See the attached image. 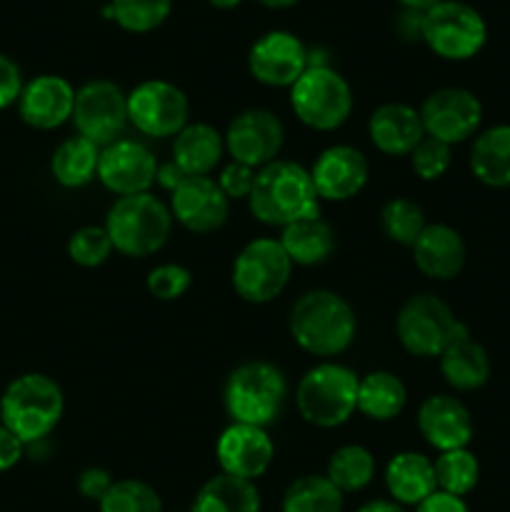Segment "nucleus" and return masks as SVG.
Wrapping results in <instances>:
<instances>
[{
	"instance_id": "f257e3e1",
	"label": "nucleus",
	"mask_w": 510,
	"mask_h": 512,
	"mask_svg": "<svg viewBox=\"0 0 510 512\" xmlns=\"http://www.w3.org/2000/svg\"><path fill=\"white\" fill-rule=\"evenodd\" d=\"M295 345L315 358H335L353 345L358 333L355 310L333 290H308L295 300L288 318Z\"/></svg>"
},
{
	"instance_id": "f03ea898",
	"label": "nucleus",
	"mask_w": 510,
	"mask_h": 512,
	"mask_svg": "<svg viewBox=\"0 0 510 512\" xmlns=\"http://www.w3.org/2000/svg\"><path fill=\"white\" fill-rule=\"evenodd\" d=\"M248 203L260 223L280 230L295 220L320 215V198L310 170L293 160H273L260 168Z\"/></svg>"
},
{
	"instance_id": "7ed1b4c3",
	"label": "nucleus",
	"mask_w": 510,
	"mask_h": 512,
	"mask_svg": "<svg viewBox=\"0 0 510 512\" xmlns=\"http://www.w3.org/2000/svg\"><path fill=\"white\" fill-rule=\"evenodd\" d=\"M63 410V390L43 373L18 375L0 395V425H5L25 448L48 438L63 418Z\"/></svg>"
},
{
	"instance_id": "20e7f679",
	"label": "nucleus",
	"mask_w": 510,
	"mask_h": 512,
	"mask_svg": "<svg viewBox=\"0 0 510 512\" xmlns=\"http://www.w3.org/2000/svg\"><path fill=\"white\" fill-rule=\"evenodd\" d=\"M105 230L110 235L115 253L125 258H148L160 253L173 233V213L170 205L155 198L153 193L118 198L105 218Z\"/></svg>"
},
{
	"instance_id": "39448f33",
	"label": "nucleus",
	"mask_w": 510,
	"mask_h": 512,
	"mask_svg": "<svg viewBox=\"0 0 510 512\" xmlns=\"http://www.w3.org/2000/svg\"><path fill=\"white\" fill-rule=\"evenodd\" d=\"M285 400L288 380L283 370L265 360H248L225 380L223 403L233 423L268 428L280 418Z\"/></svg>"
},
{
	"instance_id": "423d86ee",
	"label": "nucleus",
	"mask_w": 510,
	"mask_h": 512,
	"mask_svg": "<svg viewBox=\"0 0 510 512\" xmlns=\"http://www.w3.org/2000/svg\"><path fill=\"white\" fill-rule=\"evenodd\" d=\"M360 378L338 363H318L300 378L295 388V405L305 423L333 430L358 413Z\"/></svg>"
},
{
	"instance_id": "0eeeda50",
	"label": "nucleus",
	"mask_w": 510,
	"mask_h": 512,
	"mask_svg": "<svg viewBox=\"0 0 510 512\" xmlns=\"http://www.w3.org/2000/svg\"><path fill=\"white\" fill-rule=\"evenodd\" d=\"M290 108L310 130L330 133L345 125L353 113V90L333 65L310 63L290 88Z\"/></svg>"
},
{
	"instance_id": "6e6552de",
	"label": "nucleus",
	"mask_w": 510,
	"mask_h": 512,
	"mask_svg": "<svg viewBox=\"0 0 510 512\" xmlns=\"http://www.w3.org/2000/svg\"><path fill=\"white\" fill-rule=\"evenodd\" d=\"M420 40L443 60H470L488 43V25L478 8L463 0H440L420 13Z\"/></svg>"
},
{
	"instance_id": "1a4fd4ad",
	"label": "nucleus",
	"mask_w": 510,
	"mask_h": 512,
	"mask_svg": "<svg viewBox=\"0 0 510 512\" xmlns=\"http://www.w3.org/2000/svg\"><path fill=\"white\" fill-rule=\"evenodd\" d=\"M463 330L465 325L455 318L450 305L433 293L408 298L395 318L400 345L415 358H440Z\"/></svg>"
},
{
	"instance_id": "9d476101",
	"label": "nucleus",
	"mask_w": 510,
	"mask_h": 512,
	"mask_svg": "<svg viewBox=\"0 0 510 512\" xmlns=\"http://www.w3.org/2000/svg\"><path fill=\"white\" fill-rule=\"evenodd\" d=\"M293 263L280 240L255 238L240 248L233 263V288L245 303L265 305L278 298L290 283Z\"/></svg>"
},
{
	"instance_id": "9b49d317",
	"label": "nucleus",
	"mask_w": 510,
	"mask_h": 512,
	"mask_svg": "<svg viewBox=\"0 0 510 512\" xmlns=\"http://www.w3.org/2000/svg\"><path fill=\"white\" fill-rule=\"evenodd\" d=\"M73 125L98 148L120 140L128 120V95L113 80L95 78L75 90Z\"/></svg>"
},
{
	"instance_id": "f8f14e48",
	"label": "nucleus",
	"mask_w": 510,
	"mask_h": 512,
	"mask_svg": "<svg viewBox=\"0 0 510 512\" xmlns=\"http://www.w3.org/2000/svg\"><path fill=\"white\" fill-rule=\"evenodd\" d=\"M188 118V95L170 80H143L128 93V120L148 138H175Z\"/></svg>"
},
{
	"instance_id": "ddd939ff",
	"label": "nucleus",
	"mask_w": 510,
	"mask_h": 512,
	"mask_svg": "<svg viewBox=\"0 0 510 512\" xmlns=\"http://www.w3.org/2000/svg\"><path fill=\"white\" fill-rule=\"evenodd\" d=\"M420 120L425 135L453 148L478 133L483 123V103L468 88H440L423 100Z\"/></svg>"
},
{
	"instance_id": "4468645a",
	"label": "nucleus",
	"mask_w": 510,
	"mask_h": 512,
	"mask_svg": "<svg viewBox=\"0 0 510 512\" xmlns=\"http://www.w3.org/2000/svg\"><path fill=\"white\" fill-rule=\"evenodd\" d=\"M223 138L225 153H230L235 163L260 170L278 160L285 143V130L278 115L270 110L248 108L230 120Z\"/></svg>"
},
{
	"instance_id": "2eb2a0df",
	"label": "nucleus",
	"mask_w": 510,
	"mask_h": 512,
	"mask_svg": "<svg viewBox=\"0 0 510 512\" xmlns=\"http://www.w3.org/2000/svg\"><path fill=\"white\" fill-rule=\"evenodd\" d=\"M308 65L310 50L290 30H268L248 50L250 75L268 88H293Z\"/></svg>"
},
{
	"instance_id": "dca6fc26",
	"label": "nucleus",
	"mask_w": 510,
	"mask_h": 512,
	"mask_svg": "<svg viewBox=\"0 0 510 512\" xmlns=\"http://www.w3.org/2000/svg\"><path fill=\"white\" fill-rule=\"evenodd\" d=\"M158 173L153 150L140 140H115L100 148L98 180L118 198L150 193Z\"/></svg>"
},
{
	"instance_id": "f3484780",
	"label": "nucleus",
	"mask_w": 510,
	"mask_h": 512,
	"mask_svg": "<svg viewBox=\"0 0 510 512\" xmlns=\"http://www.w3.org/2000/svg\"><path fill=\"white\" fill-rule=\"evenodd\" d=\"M215 458H218L220 473L255 483L273 465L275 445L265 428L230 423L215 443Z\"/></svg>"
},
{
	"instance_id": "a211bd4d",
	"label": "nucleus",
	"mask_w": 510,
	"mask_h": 512,
	"mask_svg": "<svg viewBox=\"0 0 510 512\" xmlns=\"http://www.w3.org/2000/svg\"><path fill=\"white\" fill-rule=\"evenodd\" d=\"M310 178L320 200L345 203L363 193L370 178V165L353 145H330L315 158Z\"/></svg>"
},
{
	"instance_id": "6ab92c4d",
	"label": "nucleus",
	"mask_w": 510,
	"mask_h": 512,
	"mask_svg": "<svg viewBox=\"0 0 510 512\" xmlns=\"http://www.w3.org/2000/svg\"><path fill=\"white\" fill-rule=\"evenodd\" d=\"M170 213L175 223L190 233L208 235L228 223L230 200L210 175L188 178L175 193H170Z\"/></svg>"
},
{
	"instance_id": "aec40b11",
	"label": "nucleus",
	"mask_w": 510,
	"mask_h": 512,
	"mask_svg": "<svg viewBox=\"0 0 510 512\" xmlns=\"http://www.w3.org/2000/svg\"><path fill=\"white\" fill-rule=\"evenodd\" d=\"M418 430L438 453L468 448L475 435L473 415L455 395H430L418 408Z\"/></svg>"
},
{
	"instance_id": "412c9836",
	"label": "nucleus",
	"mask_w": 510,
	"mask_h": 512,
	"mask_svg": "<svg viewBox=\"0 0 510 512\" xmlns=\"http://www.w3.org/2000/svg\"><path fill=\"white\" fill-rule=\"evenodd\" d=\"M75 88L63 75H35L23 85L18 113L25 125L35 130H55L73 118Z\"/></svg>"
},
{
	"instance_id": "4be33fe9",
	"label": "nucleus",
	"mask_w": 510,
	"mask_h": 512,
	"mask_svg": "<svg viewBox=\"0 0 510 512\" xmlns=\"http://www.w3.org/2000/svg\"><path fill=\"white\" fill-rule=\"evenodd\" d=\"M368 135L375 150L390 158H405L425 138L420 110L405 103H383L370 113Z\"/></svg>"
},
{
	"instance_id": "5701e85b",
	"label": "nucleus",
	"mask_w": 510,
	"mask_h": 512,
	"mask_svg": "<svg viewBox=\"0 0 510 512\" xmlns=\"http://www.w3.org/2000/svg\"><path fill=\"white\" fill-rule=\"evenodd\" d=\"M415 268L430 280H453L465 268L468 248L463 235L445 223H428L413 248Z\"/></svg>"
},
{
	"instance_id": "b1692460",
	"label": "nucleus",
	"mask_w": 510,
	"mask_h": 512,
	"mask_svg": "<svg viewBox=\"0 0 510 512\" xmlns=\"http://www.w3.org/2000/svg\"><path fill=\"white\" fill-rule=\"evenodd\" d=\"M385 488H388L393 503L403 505V508L405 505L418 508L425 498L438 490L433 460L415 450L395 453L385 465Z\"/></svg>"
},
{
	"instance_id": "393cba45",
	"label": "nucleus",
	"mask_w": 510,
	"mask_h": 512,
	"mask_svg": "<svg viewBox=\"0 0 510 512\" xmlns=\"http://www.w3.org/2000/svg\"><path fill=\"white\" fill-rule=\"evenodd\" d=\"M225 138L210 123H188L173 140V163L190 178H205L220 165Z\"/></svg>"
},
{
	"instance_id": "a878e982",
	"label": "nucleus",
	"mask_w": 510,
	"mask_h": 512,
	"mask_svg": "<svg viewBox=\"0 0 510 512\" xmlns=\"http://www.w3.org/2000/svg\"><path fill=\"white\" fill-rule=\"evenodd\" d=\"M440 373L445 383L460 393L483 388L490 378L488 350L478 340L470 338V330L465 328L440 355Z\"/></svg>"
},
{
	"instance_id": "bb28decb",
	"label": "nucleus",
	"mask_w": 510,
	"mask_h": 512,
	"mask_svg": "<svg viewBox=\"0 0 510 512\" xmlns=\"http://www.w3.org/2000/svg\"><path fill=\"white\" fill-rule=\"evenodd\" d=\"M278 240L285 253H288L290 263L303 265V268H313V265L325 263L335 250L333 228L320 215L285 225Z\"/></svg>"
},
{
	"instance_id": "cd10ccee",
	"label": "nucleus",
	"mask_w": 510,
	"mask_h": 512,
	"mask_svg": "<svg viewBox=\"0 0 510 512\" xmlns=\"http://www.w3.org/2000/svg\"><path fill=\"white\" fill-rule=\"evenodd\" d=\"M470 170L488 188H510V125H493L475 135Z\"/></svg>"
},
{
	"instance_id": "c85d7f7f",
	"label": "nucleus",
	"mask_w": 510,
	"mask_h": 512,
	"mask_svg": "<svg viewBox=\"0 0 510 512\" xmlns=\"http://www.w3.org/2000/svg\"><path fill=\"white\" fill-rule=\"evenodd\" d=\"M408 403V388L403 380L388 370H373L358 383V413L375 423L395 420Z\"/></svg>"
},
{
	"instance_id": "c756f323",
	"label": "nucleus",
	"mask_w": 510,
	"mask_h": 512,
	"mask_svg": "<svg viewBox=\"0 0 510 512\" xmlns=\"http://www.w3.org/2000/svg\"><path fill=\"white\" fill-rule=\"evenodd\" d=\"M98 163V145L90 143L83 135H73V138L63 140L55 148L53 158H50V173H53L58 185H63L68 190H78L98 178Z\"/></svg>"
},
{
	"instance_id": "7c9ffc66",
	"label": "nucleus",
	"mask_w": 510,
	"mask_h": 512,
	"mask_svg": "<svg viewBox=\"0 0 510 512\" xmlns=\"http://www.w3.org/2000/svg\"><path fill=\"white\" fill-rule=\"evenodd\" d=\"M190 512H260L255 483L218 473L198 490Z\"/></svg>"
},
{
	"instance_id": "2f4dec72",
	"label": "nucleus",
	"mask_w": 510,
	"mask_h": 512,
	"mask_svg": "<svg viewBox=\"0 0 510 512\" xmlns=\"http://www.w3.org/2000/svg\"><path fill=\"white\" fill-rule=\"evenodd\" d=\"M325 478L343 495L360 493L375 478V458L363 445H343L335 450L325 468Z\"/></svg>"
},
{
	"instance_id": "473e14b6",
	"label": "nucleus",
	"mask_w": 510,
	"mask_h": 512,
	"mask_svg": "<svg viewBox=\"0 0 510 512\" xmlns=\"http://www.w3.org/2000/svg\"><path fill=\"white\" fill-rule=\"evenodd\" d=\"M343 493L325 475H303L288 485L283 512H343Z\"/></svg>"
},
{
	"instance_id": "72a5a7b5",
	"label": "nucleus",
	"mask_w": 510,
	"mask_h": 512,
	"mask_svg": "<svg viewBox=\"0 0 510 512\" xmlns=\"http://www.w3.org/2000/svg\"><path fill=\"white\" fill-rule=\"evenodd\" d=\"M433 465L438 490L455 495V498H465L468 493H473L480 480V463L468 448L440 453Z\"/></svg>"
},
{
	"instance_id": "f704fd0d",
	"label": "nucleus",
	"mask_w": 510,
	"mask_h": 512,
	"mask_svg": "<svg viewBox=\"0 0 510 512\" xmlns=\"http://www.w3.org/2000/svg\"><path fill=\"white\" fill-rule=\"evenodd\" d=\"M425 225L428 220H425L423 208L410 198H390L380 208V228H383L385 238L405 245V248H413Z\"/></svg>"
},
{
	"instance_id": "c9c22d12",
	"label": "nucleus",
	"mask_w": 510,
	"mask_h": 512,
	"mask_svg": "<svg viewBox=\"0 0 510 512\" xmlns=\"http://www.w3.org/2000/svg\"><path fill=\"white\" fill-rule=\"evenodd\" d=\"M113 23L133 35L158 30L173 13V0H110Z\"/></svg>"
},
{
	"instance_id": "e433bc0d",
	"label": "nucleus",
	"mask_w": 510,
	"mask_h": 512,
	"mask_svg": "<svg viewBox=\"0 0 510 512\" xmlns=\"http://www.w3.org/2000/svg\"><path fill=\"white\" fill-rule=\"evenodd\" d=\"M100 512H163V500L153 485L143 480H115L98 503Z\"/></svg>"
},
{
	"instance_id": "4c0bfd02",
	"label": "nucleus",
	"mask_w": 510,
	"mask_h": 512,
	"mask_svg": "<svg viewBox=\"0 0 510 512\" xmlns=\"http://www.w3.org/2000/svg\"><path fill=\"white\" fill-rule=\"evenodd\" d=\"M113 250L105 225H83L68 240V258L80 268H100Z\"/></svg>"
},
{
	"instance_id": "58836bf2",
	"label": "nucleus",
	"mask_w": 510,
	"mask_h": 512,
	"mask_svg": "<svg viewBox=\"0 0 510 512\" xmlns=\"http://www.w3.org/2000/svg\"><path fill=\"white\" fill-rule=\"evenodd\" d=\"M408 158L410 165H413V173L420 180H425V183H433V180L443 178L448 173L450 163H453V148L448 143H443V140H435L430 135H425Z\"/></svg>"
},
{
	"instance_id": "ea45409f",
	"label": "nucleus",
	"mask_w": 510,
	"mask_h": 512,
	"mask_svg": "<svg viewBox=\"0 0 510 512\" xmlns=\"http://www.w3.org/2000/svg\"><path fill=\"white\" fill-rule=\"evenodd\" d=\"M190 285H193V275H190L185 265L178 263L155 265L148 273V278H145V288L160 303H173V300L183 298L190 290Z\"/></svg>"
},
{
	"instance_id": "a19ab883",
	"label": "nucleus",
	"mask_w": 510,
	"mask_h": 512,
	"mask_svg": "<svg viewBox=\"0 0 510 512\" xmlns=\"http://www.w3.org/2000/svg\"><path fill=\"white\" fill-rule=\"evenodd\" d=\"M255 175H258V170L255 168L230 160V163L220 170L215 183H218L220 190L228 195V200H248L250 193H253Z\"/></svg>"
},
{
	"instance_id": "79ce46f5",
	"label": "nucleus",
	"mask_w": 510,
	"mask_h": 512,
	"mask_svg": "<svg viewBox=\"0 0 510 512\" xmlns=\"http://www.w3.org/2000/svg\"><path fill=\"white\" fill-rule=\"evenodd\" d=\"M23 73L20 65L10 55L0 53V110L18 105L20 93H23Z\"/></svg>"
},
{
	"instance_id": "37998d69",
	"label": "nucleus",
	"mask_w": 510,
	"mask_h": 512,
	"mask_svg": "<svg viewBox=\"0 0 510 512\" xmlns=\"http://www.w3.org/2000/svg\"><path fill=\"white\" fill-rule=\"evenodd\" d=\"M113 475L108 473L105 468H98V465H93V468H85L83 473H80L78 478V493L83 495L85 500H93V503H100V500L105 498V493H108L110 488H113Z\"/></svg>"
},
{
	"instance_id": "c03bdc74",
	"label": "nucleus",
	"mask_w": 510,
	"mask_h": 512,
	"mask_svg": "<svg viewBox=\"0 0 510 512\" xmlns=\"http://www.w3.org/2000/svg\"><path fill=\"white\" fill-rule=\"evenodd\" d=\"M25 453V445L10 433L5 425H0V473H8L20 463Z\"/></svg>"
},
{
	"instance_id": "a18cd8bd",
	"label": "nucleus",
	"mask_w": 510,
	"mask_h": 512,
	"mask_svg": "<svg viewBox=\"0 0 510 512\" xmlns=\"http://www.w3.org/2000/svg\"><path fill=\"white\" fill-rule=\"evenodd\" d=\"M415 512H470L463 498H455V495L443 493V490H435L430 498H425L423 503L415 508Z\"/></svg>"
},
{
	"instance_id": "49530a36",
	"label": "nucleus",
	"mask_w": 510,
	"mask_h": 512,
	"mask_svg": "<svg viewBox=\"0 0 510 512\" xmlns=\"http://www.w3.org/2000/svg\"><path fill=\"white\" fill-rule=\"evenodd\" d=\"M188 178H190V175H185L183 170H180L178 165L173 163V160H170V163H163V165L158 163L155 183H158L163 190H170V193H175V190H178L180 185H183Z\"/></svg>"
},
{
	"instance_id": "de8ad7c7",
	"label": "nucleus",
	"mask_w": 510,
	"mask_h": 512,
	"mask_svg": "<svg viewBox=\"0 0 510 512\" xmlns=\"http://www.w3.org/2000/svg\"><path fill=\"white\" fill-rule=\"evenodd\" d=\"M358 512H405L403 505L393 503V500H370Z\"/></svg>"
},
{
	"instance_id": "09e8293b",
	"label": "nucleus",
	"mask_w": 510,
	"mask_h": 512,
	"mask_svg": "<svg viewBox=\"0 0 510 512\" xmlns=\"http://www.w3.org/2000/svg\"><path fill=\"white\" fill-rule=\"evenodd\" d=\"M405 10H413V13H425L428 8H433L440 0H398Z\"/></svg>"
},
{
	"instance_id": "8fccbe9b",
	"label": "nucleus",
	"mask_w": 510,
	"mask_h": 512,
	"mask_svg": "<svg viewBox=\"0 0 510 512\" xmlns=\"http://www.w3.org/2000/svg\"><path fill=\"white\" fill-rule=\"evenodd\" d=\"M255 3H260L263 8H268V10H285V8H293V5H298L300 0H255Z\"/></svg>"
},
{
	"instance_id": "3c124183",
	"label": "nucleus",
	"mask_w": 510,
	"mask_h": 512,
	"mask_svg": "<svg viewBox=\"0 0 510 512\" xmlns=\"http://www.w3.org/2000/svg\"><path fill=\"white\" fill-rule=\"evenodd\" d=\"M208 3L218 10H235V8H240L245 0H208Z\"/></svg>"
}]
</instances>
